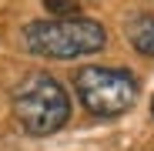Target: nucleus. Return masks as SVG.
I'll use <instances>...</instances> for the list:
<instances>
[{
    "label": "nucleus",
    "instance_id": "nucleus-4",
    "mask_svg": "<svg viewBox=\"0 0 154 151\" xmlns=\"http://www.w3.org/2000/svg\"><path fill=\"white\" fill-rule=\"evenodd\" d=\"M127 40L134 44L137 54L154 57V14H141L127 24Z\"/></svg>",
    "mask_w": 154,
    "mask_h": 151
},
{
    "label": "nucleus",
    "instance_id": "nucleus-6",
    "mask_svg": "<svg viewBox=\"0 0 154 151\" xmlns=\"http://www.w3.org/2000/svg\"><path fill=\"white\" fill-rule=\"evenodd\" d=\"M151 111H154V101H151Z\"/></svg>",
    "mask_w": 154,
    "mask_h": 151
},
{
    "label": "nucleus",
    "instance_id": "nucleus-1",
    "mask_svg": "<svg viewBox=\"0 0 154 151\" xmlns=\"http://www.w3.org/2000/svg\"><path fill=\"white\" fill-rule=\"evenodd\" d=\"M14 114L27 134H37V138L54 134L70 118L67 91L60 87L57 77H50L44 71H34L14 87Z\"/></svg>",
    "mask_w": 154,
    "mask_h": 151
},
{
    "label": "nucleus",
    "instance_id": "nucleus-2",
    "mask_svg": "<svg viewBox=\"0 0 154 151\" xmlns=\"http://www.w3.org/2000/svg\"><path fill=\"white\" fill-rule=\"evenodd\" d=\"M107 34L97 20L87 17H54V20H34L23 27V44L30 54L40 57H84L97 54L104 47Z\"/></svg>",
    "mask_w": 154,
    "mask_h": 151
},
{
    "label": "nucleus",
    "instance_id": "nucleus-3",
    "mask_svg": "<svg viewBox=\"0 0 154 151\" xmlns=\"http://www.w3.org/2000/svg\"><path fill=\"white\" fill-rule=\"evenodd\" d=\"M81 104L97 118H117L134 108L137 101V81L134 74L117 67H81L74 77Z\"/></svg>",
    "mask_w": 154,
    "mask_h": 151
},
{
    "label": "nucleus",
    "instance_id": "nucleus-5",
    "mask_svg": "<svg viewBox=\"0 0 154 151\" xmlns=\"http://www.w3.org/2000/svg\"><path fill=\"white\" fill-rule=\"evenodd\" d=\"M44 7L54 14V17H74V14H77V4H74V0H44Z\"/></svg>",
    "mask_w": 154,
    "mask_h": 151
}]
</instances>
